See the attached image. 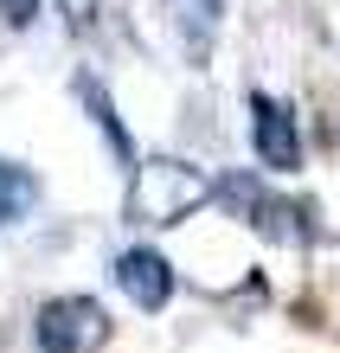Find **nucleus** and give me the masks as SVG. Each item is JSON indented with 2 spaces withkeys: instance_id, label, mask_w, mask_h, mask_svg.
Wrapping results in <instances>:
<instances>
[{
  "instance_id": "f257e3e1",
  "label": "nucleus",
  "mask_w": 340,
  "mask_h": 353,
  "mask_svg": "<svg viewBox=\"0 0 340 353\" xmlns=\"http://www.w3.org/2000/svg\"><path fill=\"white\" fill-rule=\"evenodd\" d=\"M199 199H212V186L186 161H135L129 168V219H141V225H174Z\"/></svg>"
},
{
  "instance_id": "f03ea898",
  "label": "nucleus",
  "mask_w": 340,
  "mask_h": 353,
  "mask_svg": "<svg viewBox=\"0 0 340 353\" xmlns=\"http://www.w3.org/2000/svg\"><path fill=\"white\" fill-rule=\"evenodd\" d=\"M39 353H103L110 347V308L97 296H52L32 315Z\"/></svg>"
},
{
  "instance_id": "7ed1b4c3",
  "label": "nucleus",
  "mask_w": 340,
  "mask_h": 353,
  "mask_svg": "<svg viewBox=\"0 0 340 353\" xmlns=\"http://www.w3.org/2000/svg\"><path fill=\"white\" fill-rule=\"evenodd\" d=\"M244 129H250V154H257L263 174L302 168V116L276 90H244Z\"/></svg>"
},
{
  "instance_id": "20e7f679",
  "label": "nucleus",
  "mask_w": 340,
  "mask_h": 353,
  "mask_svg": "<svg viewBox=\"0 0 340 353\" xmlns=\"http://www.w3.org/2000/svg\"><path fill=\"white\" fill-rule=\"evenodd\" d=\"M212 199L231 205L244 225H257V232H270V238H308L302 205L283 199V193H270V186H263V180H250V174H225L219 186H212Z\"/></svg>"
},
{
  "instance_id": "39448f33",
  "label": "nucleus",
  "mask_w": 340,
  "mask_h": 353,
  "mask_svg": "<svg viewBox=\"0 0 340 353\" xmlns=\"http://www.w3.org/2000/svg\"><path fill=\"white\" fill-rule=\"evenodd\" d=\"M116 289L141 315H161V308L174 302V263H167L154 244H129V251L116 257Z\"/></svg>"
},
{
  "instance_id": "423d86ee",
  "label": "nucleus",
  "mask_w": 340,
  "mask_h": 353,
  "mask_svg": "<svg viewBox=\"0 0 340 353\" xmlns=\"http://www.w3.org/2000/svg\"><path fill=\"white\" fill-rule=\"evenodd\" d=\"M71 90H77V103H83V110H90V122L103 129V141H110V154L122 161V168H135V141H129V129H122V116H116L110 90H103L90 71H77V77H71Z\"/></svg>"
},
{
  "instance_id": "0eeeda50",
  "label": "nucleus",
  "mask_w": 340,
  "mask_h": 353,
  "mask_svg": "<svg viewBox=\"0 0 340 353\" xmlns=\"http://www.w3.org/2000/svg\"><path fill=\"white\" fill-rule=\"evenodd\" d=\"M39 205V174L19 161H0V225H19Z\"/></svg>"
},
{
  "instance_id": "6e6552de",
  "label": "nucleus",
  "mask_w": 340,
  "mask_h": 353,
  "mask_svg": "<svg viewBox=\"0 0 340 353\" xmlns=\"http://www.w3.org/2000/svg\"><path fill=\"white\" fill-rule=\"evenodd\" d=\"M0 19H7V26H32V19H39V0H0Z\"/></svg>"
},
{
  "instance_id": "1a4fd4ad",
  "label": "nucleus",
  "mask_w": 340,
  "mask_h": 353,
  "mask_svg": "<svg viewBox=\"0 0 340 353\" xmlns=\"http://www.w3.org/2000/svg\"><path fill=\"white\" fill-rule=\"evenodd\" d=\"M180 7L193 13L199 26H219V19H225V0H180Z\"/></svg>"
}]
</instances>
